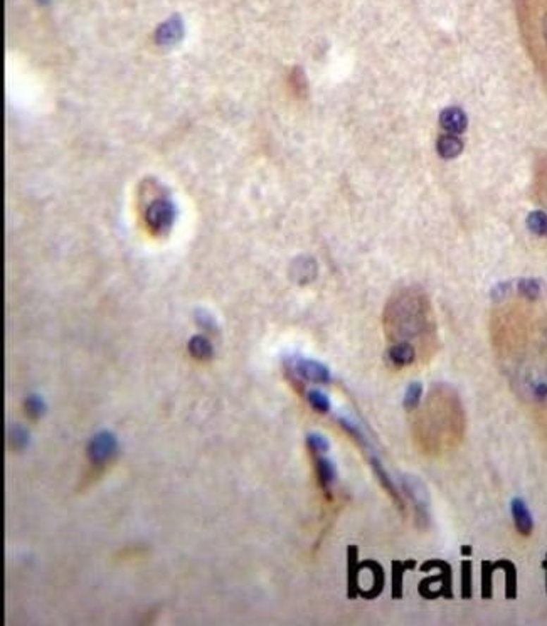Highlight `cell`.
Here are the masks:
<instances>
[{
	"instance_id": "obj_21",
	"label": "cell",
	"mask_w": 547,
	"mask_h": 626,
	"mask_svg": "<svg viewBox=\"0 0 547 626\" xmlns=\"http://www.w3.org/2000/svg\"><path fill=\"white\" fill-rule=\"evenodd\" d=\"M421 395H423V384L418 381H412L410 386L406 388L405 393V399H402V404L407 411H416L418 410L419 403H421Z\"/></svg>"
},
{
	"instance_id": "obj_31",
	"label": "cell",
	"mask_w": 547,
	"mask_h": 626,
	"mask_svg": "<svg viewBox=\"0 0 547 626\" xmlns=\"http://www.w3.org/2000/svg\"><path fill=\"white\" fill-rule=\"evenodd\" d=\"M197 321H199V325H201V327H204V329H207V330H214L216 329V325H214V320H212V317L209 315V313H206V312H197Z\"/></svg>"
},
{
	"instance_id": "obj_8",
	"label": "cell",
	"mask_w": 547,
	"mask_h": 626,
	"mask_svg": "<svg viewBox=\"0 0 547 626\" xmlns=\"http://www.w3.org/2000/svg\"><path fill=\"white\" fill-rule=\"evenodd\" d=\"M364 451L367 453V460H369V463H371L372 472H374V475L377 477V480H379V484L383 485V489L391 495V498L394 500V503H396V505L399 507V510H405V502L401 500V493H399L398 486L393 484V480H391L389 473L386 472V468L383 467V463H381V460L377 458V455H374V451L371 450V445H369L367 448H364Z\"/></svg>"
},
{
	"instance_id": "obj_26",
	"label": "cell",
	"mask_w": 547,
	"mask_h": 626,
	"mask_svg": "<svg viewBox=\"0 0 547 626\" xmlns=\"http://www.w3.org/2000/svg\"><path fill=\"white\" fill-rule=\"evenodd\" d=\"M307 446H308V450H310L315 456L327 453V451L330 450L328 440L325 436H322V434H319V433H310V434H308V436H307Z\"/></svg>"
},
{
	"instance_id": "obj_15",
	"label": "cell",
	"mask_w": 547,
	"mask_h": 626,
	"mask_svg": "<svg viewBox=\"0 0 547 626\" xmlns=\"http://www.w3.org/2000/svg\"><path fill=\"white\" fill-rule=\"evenodd\" d=\"M436 150L443 159H455V156H458L463 152V142L460 140L458 135L446 133L438 138Z\"/></svg>"
},
{
	"instance_id": "obj_32",
	"label": "cell",
	"mask_w": 547,
	"mask_h": 626,
	"mask_svg": "<svg viewBox=\"0 0 547 626\" xmlns=\"http://www.w3.org/2000/svg\"><path fill=\"white\" fill-rule=\"evenodd\" d=\"M542 566H544V569H546V574H547V558H546V560H544V563H542ZM546 588H547V584H546Z\"/></svg>"
},
{
	"instance_id": "obj_18",
	"label": "cell",
	"mask_w": 547,
	"mask_h": 626,
	"mask_svg": "<svg viewBox=\"0 0 547 626\" xmlns=\"http://www.w3.org/2000/svg\"><path fill=\"white\" fill-rule=\"evenodd\" d=\"M349 596L355 598L359 594V560L357 547L349 546Z\"/></svg>"
},
{
	"instance_id": "obj_16",
	"label": "cell",
	"mask_w": 547,
	"mask_h": 626,
	"mask_svg": "<svg viewBox=\"0 0 547 626\" xmlns=\"http://www.w3.org/2000/svg\"><path fill=\"white\" fill-rule=\"evenodd\" d=\"M495 569H502L505 572V596L507 599H514L517 596V569L510 560H497L493 563Z\"/></svg>"
},
{
	"instance_id": "obj_14",
	"label": "cell",
	"mask_w": 547,
	"mask_h": 626,
	"mask_svg": "<svg viewBox=\"0 0 547 626\" xmlns=\"http://www.w3.org/2000/svg\"><path fill=\"white\" fill-rule=\"evenodd\" d=\"M364 563L367 564L369 571H371V574H372V584L369 586V588L364 591L360 596L366 598V599H374V598L379 596L384 589V584H386L384 569L379 563H376V560H364Z\"/></svg>"
},
{
	"instance_id": "obj_23",
	"label": "cell",
	"mask_w": 547,
	"mask_h": 626,
	"mask_svg": "<svg viewBox=\"0 0 547 626\" xmlns=\"http://www.w3.org/2000/svg\"><path fill=\"white\" fill-rule=\"evenodd\" d=\"M527 228L536 236L547 238V214L544 211H534L527 216Z\"/></svg>"
},
{
	"instance_id": "obj_13",
	"label": "cell",
	"mask_w": 547,
	"mask_h": 626,
	"mask_svg": "<svg viewBox=\"0 0 547 626\" xmlns=\"http://www.w3.org/2000/svg\"><path fill=\"white\" fill-rule=\"evenodd\" d=\"M315 470H316V478H319V484L324 489V492L328 493V490L332 489V485L337 480V468L336 463L332 460L325 458L324 455L315 456Z\"/></svg>"
},
{
	"instance_id": "obj_24",
	"label": "cell",
	"mask_w": 547,
	"mask_h": 626,
	"mask_svg": "<svg viewBox=\"0 0 547 626\" xmlns=\"http://www.w3.org/2000/svg\"><path fill=\"white\" fill-rule=\"evenodd\" d=\"M495 566L488 560L481 563V598H492V576Z\"/></svg>"
},
{
	"instance_id": "obj_5",
	"label": "cell",
	"mask_w": 547,
	"mask_h": 626,
	"mask_svg": "<svg viewBox=\"0 0 547 626\" xmlns=\"http://www.w3.org/2000/svg\"><path fill=\"white\" fill-rule=\"evenodd\" d=\"M435 563L440 569V574L421 581L418 586L419 594L426 599H436L440 596L453 598V581H451L453 574H451L450 564L440 559H435Z\"/></svg>"
},
{
	"instance_id": "obj_2",
	"label": "cell",
	"mask_w": 547,
	"mask_h": 626,
	"mask_svg": "<svg viewBox=\"0 0 547 626\" xmlns=\"http://www.w3.org/2000/svg\"><path fill=\"white\" fill-rule=\"evenodd\" d=\"M465 434V412L458 394L448 386H436L424 401L418 419L414 421V436L419 446L429 455L445 453L458 446Z\"/></svg>"
},
{
	"instance_id": "obj_3",
	"label": "cell",
	"mask_w": 547,
	"mask_h": 626,
	"mask_svg": "<svg viewBox=\"0 0 547 626\" xmlns=\"http://www.w3.org/2000/svg\"><path fill=\"white\" fill-rule=\"evenodd\" d=\"M519 14L529 49L547 76V0H522Z\"/></svg>"
},
{
	"instance_id": "obj_30",
	"label": "cell",
	"mask_w": 547,
	"mask_h": 626,
	"mask_svg": "<svg viewBox=\"0 0 547 626\" xmlns=\"http://www.w3.org/2000/svg\"><path fill=\"white\" fill-rule=\"evenodd\" d=\"M292 86L297 93H305L307 91L305 75H303L300 69H295V71L292 73Z\"/></svg>"
},
{
	"instance_id": "obj_10",
	"label": "cell",
	"mask_w": 547,
	"mask_h": 626,
	"mask_svg": "<svg viewBox=\"0 0 547 626\" xmlns=\"http://www.w3.org/2000/svg\"><path fill=\"white\" fill-rule=\"evenodd\" d=\"M295 372H297L302 379L310 382H319V384H327V382H330V379H332L327 365L310 359L298 360V362L295 364Z\"/></svg>"
},
{
	"instance_id": "obj_22",
	"label": "cell",
	"mask_w": 547,
	"mask_h": 626,
	"mask_svg": "<svg viewBox=\"0 0 547 626\" xmlns=\"http://www.w3.org/2000/svg\"><path fill=\"white\" fill-rule=\"evenodd\" d=\"M307 401L316 412H320V415H325V412H328L330 407H332V403H330L328 395L319 389L308 391Z\"/></svg>"
},
{
	"instance_id": "obj_17",
	"label": "cell",
	"mask_w": 547,
	"mask_h": 626,
	"mask_svg": "<svg viewBox=\"0 0 547 626\" xmlns=\"http://www.w3.org/2000/svg\"><path fill=\"white\" fill-rule=\"evenodd\" d=\"M189 352L194 359L197 360H211L214 355L212 343L202 336H194L189 340Z\"/></svg>"
},
{
	"instance_id": "obj_6",
	"label": "cell",
	"mask_w": 547,
	"mask_h": 626,
	"mask_svg": "<svg viewBox=\"0 0 547 626\" xmlns=\"http://www.w3.org/2000/svg\"><path fill=\"white\" fill-rule=\"evenodd\" d=\"M145 219L149 228L154 233L157 234L167 233L168 229L172 228L173 219H176V207H173L168 201L159 199V201H154L149 207H147Z\"/></svg>"
},
{
	"instance_id": "obj_11",
	"label": "cell",
	"mask_w": 547,
	"mask_h": 626,
	"mask_svg": "<svg viewBox=\"0 0 547 626\" xmlns=\"http://www.w3.org/2000/svg\"><path fill=\"white\" fill-rule=\"evenodd\" d=\"M510 510H512V519H514L515 529L522 537H529L534 530V519L531 515V510H529L527 503L524 502L522 498H514L510 503Z\"/></svg>"
},
{
	"instance_id": "obj_20",
	"label": "cell",
	"mask_w": 547,
	"mask_h": 626,
	"mask_svg": "<svg viewBox=\"0 0 547 626\" xmlns=\"http://www.w3.org/2000/svg\"><path fill=\"white\" fill-rule=\"evenodd\" d=\"M519 295L529 302H536L542 293V285L539 280H534V278H524L517 283Z\"/></svg>"
},
{
	"instance_id": "obj_28",
	"label": "cell",
	"mask_w": 547,
	"mask_h": 626,
	"mask_svg": "<svg viewBox=\"0 0 547 626\" xmlns=\"http://www.w3.org/2000/svg\"><path fill=\"white\" fill-rule=\"evenodd\" d=\"M462 596L463 599L472 598V563L463 560L462 564Z\"/></svg>"
},
{
	"instance_id": "obj_9",
	"label": "cell",
	"mask_w": 547,
	"mask_h": 626,
	"mask_svg": "<svg viewBox=\"0 0 547 626\" xmlns=\"http://www.w3.org/2000/svg\"><path fill=\"white\" fill-rule=\"evenodd\" d=\"M184 36V23L179 16H173L155 30V42L159 46H173Z\"/></svg>"
},
{
	"instance_id": "obj_1",
	"label": "cell",
	"mask_w": 547,
	"mask_h": 626,
	"mask_svg": "<svg viewBox=\"0 0 547 626\" xmlns=\"http://www.w3.org/2000/svg\"><path fill=\"white\" fill-rule=\"evenodd\" d=\"M384 327L391 345L388 360L405 369L419 359H431L438 345L436 320L429 297L418 286H406L391 297L384 312Z\"/></svg>"
},
{
	"instance_id": "obj_7",
	"label": "cell",
	"mask_w": 547,
	"mask_h": 626,
	"mask_svg": "<svg viewBox=\"0 0 547 626\" xmlns=\"http://www.w3.org/2000/svg\"><path fill=\"white\" fill-rule=\"evenodd\" d=\"M118 440L111 431H99L91 438L88 445V456L94 465H103L116 453Z\"/></svg>"
},
{
	"instance_id": "obj_27",
	"label": "cell",
	"mask_w": 547,
	"mask_h": 626,
	"mask_svg": "<svg viewBox=\"0 0 547 626\" xmlns=\"http://www.w3.org/2000/svg\"><path fill=\"white\" fill-rule=\"evenodd\" d=\"M24 410L30 417H41L46 412V403L39 394H30L24 403Z\"/></svg>"
},
{
	"instance_id": "obj_19",
	"label": "cell",
	"mask_w": 547,
	"mask_h": 626,
	"mask_svg": "<svg viewBox=\"0 0 547 626\" xmlns=\"http://www.w3.org/2000/svg\"><path fill=\"white\" fill-rule=\"evenodd\" d=\"M414 567V560H406V563H399V560H394L393 564V598L399 599L402 598V574H405L406 569H412Z\"/></svg>"
},
{
	"instance_id": "obj_33",
	"label": "cell",
	"mask_w": 547,
	"mask_h": 626,
	"mask_svg": "<svg viewBox=\"0 0 547 626\" xmlns=\"http://www.w3.org/2000/svg\"><path fill=\"white\" fill-rule=\"evenodd\" d=\"M37 2H39V4H49L51 0H37Z\"/></svg>"
},
{
	"instance_id": "obj_29",
	"label": "cell",
	"mask_w": 547,
	"mask_h": 626,
	"mask_svg": "<svg viewBox=\"0 0 547 626\" xmlns=\"http://www.w3.org/2000/svg\"><path fill=\"white\" fill-rule=\"evenodd\" d=\"M537 189H539V195L542 201L547 206V162L542 164L539 168V179H537Z\"/></svg>"
},
{
	"instance_id": "obj_12",
	"label": "cell",
	"mask_w": 547,
	"mask_h": 626,
	"mask_svg": "<svg viewBox=\"0 0 547 626\" xmlns=\"http://www.w3.org/2000/svg\"><path fill=\"white\" fill-rule=\"evenodd\" d=\"M440 125L446 133H453V135L463 133L468 125L465 111L457 106L446 108V110H443L440 115Z\"/></svg>"
},
{
	"instance_id": "obj_25",
	"label": "cell",
	"mask_w": 547,
	"mask_h": 626,
	"mask_svg": "<svg viewBox=\"0 0 547 626\" xmlns=\"http://www.w3.org/2000/svg\"><path fill=\"white\" fill-rule=\"evenodd\" d=\"M8 443L17 450H23L29 445V433L25 431V428L19 424H12L8 428Z\"/></svg>"
},
{
	"instance_id": "obj_4",
	"label": "cell",
	"mask_w": 547,
	"mask_h": 626,
	"mask_svg": "<svg viewBox=\"0 0 547 626\" xmlns=\"http://www.w3.org/2000/svg\"><path fill=\"white\" fill-rule=\"evenodd\" d=\"M399 481H401L402 492L412 502L416 525L419 529H426L429 525V493L426 486L414 475H401Z\"/></svg>"
}]
</instances>
